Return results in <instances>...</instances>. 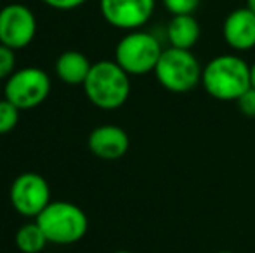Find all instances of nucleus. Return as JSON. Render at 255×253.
<instances>
[{
    "label": "nucleus",
    "mask_w": 255,
    "mask_h": 253,
    "mask_svg": "<svg viewBox=\"0 0 255 253\" xmlns=\"http://www.w3.org/2000/svg\"><path fill=\"white\" fill-rule=\"evenodd\" d=\"M202 85L217 101H238L250 88V64L236 54H221L203 66Z\"/></svg>",
    "instance_id": "obj_1"
},
{
    "label": "nucleus",
    "mask_w": 255,
    "mask_h": 253,
    "mask_svg": "<svg viewBox=\"0 0 255 253\" xmlns=\"http://www.w3.org/2000/svg\"><path fill=\"white\" fill-rule=\"evenodd\" d=\"M87 99L99 109H118L130 95V75L117 61L94 63L84 84Z\"/></svg>",
    "instance_id": "obj_2"
},
{
    "label": "nucleus",
    "mask_w": 255,
    "mask_h": 253,
    "mask_svg": "<svg viewBox=\"0 0 255 253\" xmlns=\"http://www.w3.org/2000/svg\"><path fill=\"white\" fill-rule=\"evenodd\" d=\"M35 222L44 231L49 243L54 245L78 243L89 229L85 212L70 201H51Z\"/></svg>",
    "instance_id": "obj_3"
},
{
    "label": "nucleus",
    "mask_w": 255,
    "mask_h": 253,
    "mask_svg": "<svg viewBox=\"0 0 255 253\" xmlns=\"http://www.w3.org/2000/svg\"><path fill=\"white\" fill-rule=\"evenodd\" d=\"M153 73L165 90L186 94L202 84L203 68L191 51L168 47L163 49V54Z\"/></svg>",
    "instance_id": "obj_4"
},
{
    "label": "nucleus",
    "mask_w": 255,
    "mask_h": 253,
    "mask_svg": "<svg viewBox=\"0 0 255 253\" xmlns=\"http://www.w3.org/2000/svg\"><path fill=\"white\" fill-rule=\"evenodd\" d=\"M163 54L160 40L149 31L134 30L120 38L115 49V61L130 77H141L154 71Z\"/></svg>",
    "instance_id": "obj_5"
},
{
    "label": "nucleus",
    "mask_w": 255,
    "mask_h": 253,
    "mask_svg": "<svg viewBox=\"0 0 255 253\" xmlns=\"http://www.w3.org/2000/svg\"><path fill=\"white\" fill-rule=\"evenodd\" d=\"M51 94V78L40 68H21L5 82L3 99L19 109H31L45 101Z\"/></svg>",
    "instance_id": "obj_6"
},
{
    "label": "nucleus",
    "mask_w": 255,
    "mask_h": 253,
    "mask_svg": "<svg viewBox=\"0 0 255 253\" xmlns=\"http://www.w3.org/2000/svg\"><path fill=\"white\" fill-rule=\"evenodd\" d=\"M9 198L10 205L19 215L37 219L51 203V187L42 175L35 172H24L12 182Z\"/></svg>",
    "instance_id": "obj_7"
},
{
    "label": "nucleus",
    "mask_w": 255,
    "mask_h": 253,
    "mask_svg": "<svg viewBox=\"0 0 255 253\" xmlns=\"http://www.w3.org/2000/svg\"><path fill=\"white\" fill-rule=\"evenodd\" d=\"M37 35V17L23 3H9L0 9V44L17 51L33 42Z\"/></svg>",
    "instance_id": "obj_8"
},
{
    "label": "nucleus",
    "mask_w": 255,
    "mask_h": 253,
    "mask_svg": "<svg viewBox=\"0 0 255 253\" xmlns=\"http://www.w3.org/2000/svg\"><path fill=\"white\" fill-rule=\"evenodd\" d=\"M99 9L108 24L134 31L151 19L154 0H99Z\"/></svg>",
    "instance_id": "obj_9"
},
{
    "label": "nucleus",
    "mask_w": 255,
    "mask_h": 253,
    "mask_svg": "<svg viewBox=\"0 0 255 253\" xmlns=\"http://www.w3.org/2000/svg\"><path fill=\"white\" fill-rule=\"evenodd\" d=\"M222 37L235 51H252L255 47V14L249 7H240L229 12L222 24Z\"/></svg>",
    "instance_id": "obj_10"
},
{
    "label": "nucleus",
    "mask_w": 255,
    "mask_h": 253,
    "mask_svg": "<svg viewBox=\"0 0 255 253\" xmlns=\"http://www.w3.org/2000/svg\"><path fill=\"white\" fill-rule=\"evenodd\" d=\"M89 149L94 156L101 160H120L122 156L127 155L128 141L127 132L118 125H99L91 132L87 139Z\"/></svg>",
    "instance_id": "obj_11"
},
{
    "label": "nucleus",
    "mask_w": 255,
    "mask_h": 253,
    "mask_svg": "<svg viewBox=\"0 0 255 253\" xmlns=\"http://www.w3.org/2000/svg\"><path fill=\"white\" fill-rule=\"evenodd\" d=\"M202 26L193 14L174 16L167 24V40L170 47L191 51L200 40Z\"/></svg>",
    "instance_id": "obj_12"
},
{
    "label": "nucleus",
    "mask_w": 255,
    "mask_h": 253,
    "mask_svg": "<svg viewBox=\"0 0 255 253\" xmlns=\"http://www.w3.org/2000/svg\"><path fill=\"white\" fill-rule=\"evenodd\" d=\"M92 64L87 56L78 51H66L57 58L56 73L61 82L68 85H84Z\"/></svg>",
    "instance_id": "obj_13"
},
{
    "label": "nucleus",
    "mask_w": 255,
    "mask_h": 253,
    "mask_svg": "<svg viewBox=\"0 0 255 253\" xmlns=\"http://www.w3.org/2000/svg\"><path fill=\"white\" fill-rule=\"evenodd\" d=\"M47 243V238L37 222L24 224L16 233V247L21 253H40Z\"/></svg>",
    "instance_id": "obj_14"
},
{
    "label": "nucleus",
    "mask_w": 255,
    "mask_h": 253,
    "mask_svg": "<svg viewBox=\"0 0 255 253\" xmlns=\"http://www.w3.org/2000/svg\"><path fill=\"white\" fill-rule=\"evenodd\" d=\"M19 108L9 102L7 99H0V135L9 134L19 122Z\"/></svg>",
    "instance_id": "obj_15"
},
{
    "label": "nucleus",
    "mask_w": 255,
    "mask_h": 253,
    "mask_svg": "<svg viewBox=\"0 0 255 253\" xmlns=\"http://www.w3.org/2000/svg\"><path fill=\"white\" fill-rule=\"evenodd\" d=\"M161 2L172 16H186L195 12L202 0H161Z\"/></svg>",
    "instance_id": "obj_16"
},
{
    "label": "nucleus",
    "mask_w": 255,
    "mask_h": 253,
    "mask_svg": "<svg viewBox=\"0 0 255 253\" xmlns=\"http://www.w3.org/2000/svg\"><path fill=\"white\" fill-rule=\"evenodd\" d=\"M14 66H16L14 51L0 44V80L9 78L14 73Z\"/></svg>",
    "instance_id": "obj_17"
},
{
    "label": "nucleus",
    "mask_w": 255,
    "mask_h": 253,
    "mask_svg": "<svg viewBox=\"0 0 255 253\" xmlns=\"http://www.w3.org/2000/svg\"><path fill=\"white\" fill-rule=\"evenodd\" d=\"M236 104H238L240 111H242L245 116L255 118V88L250 87L249 90L236 101Z\"/></svg>",
    "instance_id": "obj_18"
},
{
    "label": "nucleus",
    "mask_w": 255,
    "mask_h": 253,
    "mask_svg": "<svg viewBox=\"0 0 255 253\" xmlns=\"http://www.w3.org/2000/svg\"><path fill=\"white\" fill-rule=\"evenodd\" d=\"M45 5L52 7V9L57 10H71V9H77V7L84 5L87 0H42Z\"/></svg>",
    "instance_id": "obj_19"
},
{
    "label": "nucleus",
    "mask_w": 255,
    "mask_h": 253,
    "mask_svg": "<svg viewBox=\"0 0 255 253\" xmlns=\"http://www.w3.org/2000/svg\"><path fill=\"white\" fill-rule=\"evenodd\" d=\"M250 87L255 88V61L250 64Z\"/></svg>",
    "instance_id": "obj_20"
},
{
    "label": "nucleus",
    "mask_w": 255,
    "mask_h": 253,
    "mask_svg": "<svg viewBox=\"0 0 255 253\" xmlns=\"http://www.w3.org/2000/svg\"><path fill=\"white\" fill-rule=\"evenodd\" d=\"M245 7H249V9L255 14V0H247V5Z\"/></svg>",
    "instance_id": "obj_21"
},
{
    "label": "nucleus",
    "mask_w": 255,
    "mask_h": 253,
    "mask_svg": "<svg viewBox=\"0 0 255 253\" xmlns=\"http://www.w3.org/2000/svg\"><path fill=\"white\" fill-rule=\"evenodd\" d=\"M113 253H132V252H127V250H118V252H113Z\"/></svg>",
    "instance_id": "obj_22"
},
{
    "label": "nucleus",
    "mask_w": 255,
    "mask_h": 253,
    "mask_svg": "<svg viewBox=\"0 0 255 253\" xmlns=\"http://www.w3.org/2000/svg\"><path fill=\"white\" fill-rule=\"evenodd\" d=\"M217 253H235V252H228V250H222V252H217Z\"/></svg>",
    "instance_id": "obj_23"
}]
</instances>
